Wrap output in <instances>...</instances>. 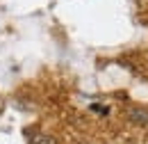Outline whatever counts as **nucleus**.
Masks as SVG:
<instances>
[{
  "mask_svg": "<svg viewBox=\"0 0 148 144\" xmlns=\"http://www.w3.org/2000/svg\"><path fill=\"white\" fill-rule=\"evenodd\" d=\"M25 135H30V144H53V140L46 137V135H37V137H34V135L27 133V130H25Z\"/></svg>",
  "mask_w": 148,
  "mask_h": 144,
  "instance_id": "obj_1",
  "label": "nucleus"
}]
</instances>
